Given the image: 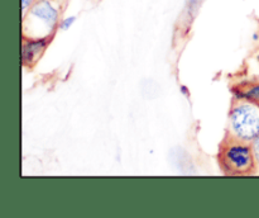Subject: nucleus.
Returning a JSON list of instances; mask_svg holds the SVG:
<instances>
[{
	"label": "nucleus",
	"mask_w": 259,
	"mask_h": 218,
	"mask_svg": "<svg viewBox=\"0 0 259 218\" xmlns=\"http://www.w3.org/2000/svg\"><path fill=\"white\" fill-rule=\"evenodd\" d=\"M243 93H244V100L259 103V84L258 85L250 86L247 91H243Z\"/></svg>",
	"instance_id": "obj_5"
},
{
	"label": "nucleus",
	"mask_w": 259,
	"mask_h": 218,
	"mask_svg": "<svg viewBox=\"0 0 259 218\" xmlns=\"http://www.w3.org/2000/svg\"><path fill=\"white\" fill-rule=\"evenodd\" d=\"M61 4L58 0H37L22 17L24 38H50L60 24Z\"/></svg>",
	"instance_id": "obj_1"
},
{
	"label": "nucleus",
	"mask_w": 259,
	"mask_h": 218,
	"mask_svg": "<svg viewBox=\"0 0 259 218\" xmlns=\"http://www.w3.org/2000/svg\"><path fill=\"white\" fill-rule=\"evenodd\" d=\"M232 137L244 142H252L259 134V103L240 101L232 109L229 116Z\"/></svg>",
	"instance_id": "obj_3"
},
{
	"label": "nucleus",
	"mask_w": 259,
	"mask_h": 218,
	"mask_svg": "<svg viewBox=\"0 0 259 218\" xmlns=\"http://www.w3.org/2000/svg\"><path fill=\"white\" fill-rule=\"evenodd\" d=\"M180 90H181V93L184 94V95L186 96V98H189V95H190V91H189V89H187V86L182 85L181 88H180Z\"/></svg>",
	"instance_id": "obj_10"
},
{
	"label": "nucleus",
	"mask_w": 259,
	"mask_h": 218,
	"mask_svg": "<svg viewBox=\"0 0 259 218\" xmlns=\"http://www.w3.org/2000/svg\"><path fill=\"white\" fill-rule=\"evenodd\" d=\"M37 3V0H20V5H22V17H24L28 13V10Z\"/></svg>",
	"instance_id": "obj_9"
},
{
	"label": "nucleus",
	"mask_w": 259,
	"mask_h": 218,
	"mask_svg": "<svg viewBox=\"0 0 259 218\" xmlns=\"http://www.w3.org/2000/svg\"><path fill=\"white\" fill-rule=\"evenodd\" d=\"M202 2H204V0H186L187 13L194 17V15L197 13V10H199L200 5H201Z\"/></svg>",
	"instance_id": "obj_7"
},
{
	"label": "nucleus",
	"mask_w": 259,
	"mask_h": 218,
	"mask_svg": "<svg viewBox=\"0 0 259 218\" xmlns=\"http://www.w3.org/2000/svg\"><path fill=\"white\" fill-rule=\"evenodd\" d=\"M220 166L228 175L249 174L255 164L252 144L230 137L222 144L219 154Z\"/></svg>",
	"instance_id": "obj_2"
},
{
	"label": "nucleus",
	"mask_w": 259,
	"mask_h": 218,
	"mask_svg": "<svg viewBox=\"0 0 259 218\" xmlns=\"http://www.w3.org/2000/svg\"><path fill=\"white\" fill-rule=\"evenodd\" d=\"M252 144V150H253V154H254V159H255V164L257 166H259V134L250 142Z\"/></svg>",
	"instance_id": "obj_8"
},
{
	"label": "nucleus",
	"mask_w": 259,
	"mask_h": 218,
	"mask_svg": "<svg viewBox=\"0 0 259 218\" xmlns=\"http://www.w3.org/2000/svg\"><path fill=\"white\" fill-rule=\"evenodd\" d=\"M76 19H77V18H76V15H70V17L63 18V19L60 20L58 28H60L61 30H68L73 24H75Z\"/></svg>",
	"instance_id": "obj_6"
},
{
	"label": "nucleus",
	"mask_w": 259,
	"mask_h": 218,
	"mask_svg": "<svg viewBox=\"0 0 259 218\" xmlns=\"http://www.w3.org/2000/svg\"><path fill=\"white\" fill-rule=\"evenodd\" d=\"M50 38H23L22 62L25 66H32L37 62L46 50Z\"/></svg>",
	"instance_id": "obj_4"
}]
</instances>
